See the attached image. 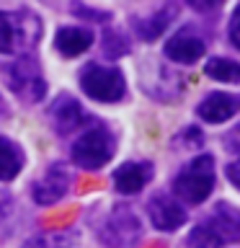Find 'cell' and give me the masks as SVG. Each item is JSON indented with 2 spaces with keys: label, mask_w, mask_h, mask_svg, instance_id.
<instances>
[{
  "label": "cell",
  "mask_w": 240,
  "mask_h": 248,
  "mask_svg": "<svg viewBox=\"0 0 240 248\" xmlns=\"http://www.w3.org/2000/svg\"><path fill=\"white\" fill-rule=\"evenodd\" d=\"M225 243H240V209L220 202L204 222L189 235L191 248H220Z\"/></svg>",
  "instance_id": "1"
},
{
  "label": "cell",
  "mask_w": 240,
  "mask_h": 248,
  "mask_svg": "<svg viewBox=\"0 0 240 248\" xmlns=\"http://www.w3.org/2000/svg\"><path fill=\"white\" fill-rule=\"evenodd\" d=\"M39 34L42 26L31 11H0V54L31 49Z\"/></svg>",
  "instance_id": "2"
},
{
  "label": "cell",
  "mask_w": 240,
  "mask_h": 248,
  "mask_svg": "<svg viewBox=\"0 0 240 248\" xmlns=\"http://www.w3.org/2000/svg\"><path fill=\"white\" fill-rule=\"evenodd\" d=\"M214 189V158L199 155L186 166L173 181V191L189 204H201Z\"/></svg>",
  "instance_id": "3"
},
{
  "label": "cell",
  "mask_w": 240,
  "mask_h": 248,
  "mask_svg": "<svg viewBox=\"0 0 240 248\" xmlns=\"http://www.w3.org/2000/svg\"><path fill=\"white\" fill-rule=\"evenodd\" d=\"M70 155H73L75 166H80L85 170H98V168H104L106 163L111 160V155H114V137L108 135L106 127L96 124V127L85 129L83 135L75 140Z\"/></svg>",
  "instance_id": "4"
},
{
  "label": "cell",
  "mask_w": 240,
  "mask_h": 248,
  "mask_svg": "<svg viewBox=\"0 0 240 248\" xmlns=\"http://www.w3.org/2000/svg\"><path fill=\"white\" fill-rule=\"evenodd\" d=\"M80 88H83V93L88 98L111 104V101H119L124 96L127 83H124L121 70L90 62V65H85L80 70Z\"/></svg>",
  "instance_id": "5"
},
{
  "label": "cell",
  "mask_w": 240,
  "mask_h": 248,
  "mask_svg": "<svg viewBox=\"0 0 240 248\" xmlns=\"http://www.w3.org/2000/svg\"><path fill=\"white\" fill-rule=\"evenodd\" d=\"M139 232H142V228H139V220L135 217V212H129L124 207H116L108 215L106 225L101 228V240L108 248H132L137 243Z\"/></svg>",
  "instance_id": "6"
},
{
  "label": "cell",
  "mask_w": 240,
  "mask_h": 248,
  "mask_svg": "<svg viewBox=\"0 0 240 248\" xmlns=\"http://www.w3.org/2000/svg\"><path fill=\"white\" fill-rule=\"evenodd\" d=\"M8 85H11L23 101H31V104L42 101L44 91H46L44 78H42V73H39L36 62L29 60V57L13 62V65L8 67Z\"/></svg>",
  "instance_id": "7"
},
{
  "label": "cell",
  "mask_w": 240,
  "mask_h": 248,
  "mask_svg": "<svg viewBox=\"0 0 240 248\" xmlns=\"http://www.w3.org/2000/svg\"><path fill=\"white\" fill-rule=\"evenodd\" d=\"M70 181H73L70 170L62 166V163H52V166L42 173V178L34 181V189H31L34 202L36 204H46V207L54 204V202H60L67 194Z\"/></svg>",
  "instance_id": "8"
},
{
  "label": "cell",
  "mask_w": 240,
  "mask_h": 248,
  "mask_svg": "<svg viewBox=\"0 0 240 248\" xmlns=\"http://www.w3.org/2000/svg\"><path fill=\"white\" fill-rule=\"evenodd\" d=\"M204 49H207L204 39H201L196 31H191L186 26V29H178L176 34L168 39L163 52H165L168 60L178 62V65H191V62L204 57Z\"/></svg>",
  "instance_id": "9"
},
{
  "label": "cell",
  "mask_w": 240,
  "mask_h": 248,
  "mask_svg": "<svg viewBox=\"0 0 240 248\" xmlns=\"http://www.w3.org/2000/svg\"><path fill=\"white\" fill-rule=\"evenodd\" d=\"M147 212H150V220L155 228L165 232H173L186 222V209L176 199H170L168 194H155L147 202Z\"/></svg>",
  "instance_id": "10"
},
{
  "label": "cell",
  "mask_w": 240,
  "mask_h": 248,
  "mask_svg": "<svg viewBox=\"0 0 240 248\" xmlns=\"http://www.w3.org/2000/svg\"><path fill=\"white\" fill-rule=\"evenodd\" d=\"M238 111H240V98L232 96V93H222V91L209 93V96L196 106V114H199L204 122H209V124L227 122V119H232Z\"/></svg>",
  "instance_id": "11"
},
{
  "label": "cell",
  "mask_w": 240,
  "mask_h": 248,
  "mask_svg": "<svg viewBox=\"0 0 240 248\" xmlns=\"http://www.w3.org/2000/svg\"><path fill=\"white\" fill-rule=\"evenodd\" d=\"M152 178V163H124L114 170V186L119 194H137Z\"/></svg>",
  "instance_id": "12"
},
{
  "label": "cell",
  "mask_w": 240,
  "mask_h": 248,
  "mask_svg": "<svg viewBox=\"0 0 240 248\" xmlns=\"http://www.w3.org/2000/svg\"><path fill=\"white\" fill-rule=\"evenodd\" d=\"M49 114H52L54 129H57L60 135H67V132L77 129L85 122V111L80 108V104H77L75 98H70V96H60L52 104Z\"/></svg>",
  "instance_id": "13"
},
{
  "label": "cell",
  "mask_w": 240,
  "mask_h": 248,
  "mask_svg": "<svg viewBox=\"0 0 240 248\" xmlns=\"http://www.w3.org/2000/svg\"><path fill=\"white\" fill-rule=\"evenodd\" d=\"M90 44H93V34L80 26H62L57 36H54V46L65 57H77V54L88 52Z\"/></svg>",
  "instance_id": "14"
},
{
  "label": "cell",
  "mask_w": 240,
  "mask_h": 248,
  "mask_svg": "<svg viewBox=\"0 0 240 248\" xmlns=\"http://www.w3.org/2000/svg\"><path fill=\"white\" fill-rule=\"evenodd\" d=\"M176 13V5H163L160 11H155L150 18H142V21H135V31L139 34V39H145V42H152V39H158L163 31L168 29L170 18H173Z\"/></svg>",
  "instance_id": "15"
},
{
  "label": "cell",
  "mask_w": 240,
  "mask_h": 248,
  "mask_svg": "<svg viewBox=\"0 0 240 248\" xmlns=\"http://www.w3.org/2000/svg\"><path fill=\"white\" fill-rule=\"evenodd\" d=\"M23 168L21 147L8 137H0V181H13Z\"/></svg>",
  "instance_id": "16"
},
{
  "label": "cell",
  "mask_w": 240,
  "mask_h": 248,
  "mask_svg": "<svg viewBox=\"0 0 240 248\" xmlns=\"http://www.w3.org/2000/svg\"><path fill=\"white\" fill-rule=\"evenodd\" d=\"M204 73L220 83H240V62L227 57H212L204 65Z\"/></svg>",
  "instance_id": "17"
},
{
  "label": "cell",
  "mask_w": 240,
  "mask_h": 248,
  "mask_svg": "<svg viewBox=\"0 0 240 248\" xmlns=\"http://www.w3.org/2000/svg\"><path fill=\"white\" fill-rule=\"evenodd\" d=\"M75 240V232H42V235L29 238L23 248H70Z\"/></svg>",
  "instance_id": "18"
},
{
  "label": "cell",
  "mask_w": 240,
  "mask_h": 248,
  "mask_svg": "<svg viewBox=\"0 0 240 248\" xmlns=\"http://www.w3.org/2000/svg\"><path fill=\"white\" fill-rule=\"evenodd\" d=\"M104 52L108 54V57L116 60V57H121V54L129 52V42L119 34V31L108 29V31H104Z\"/></svg>",
  "instance_id": "19"
},
{
  "label": "cell",
  "mask_w": 240,
  "mask_h": 248,
  "mask_svg": "<svg viewBox=\"0 0 240 248\" xmlns=\"http://www.w3.org/2000/svg\"><path fill=\"white\" fill-rule=\"evenodd\" d=\"M73 11L83 16V18H96V21H108V16H111L106 11H96V8H88V5H73Z\"/></svg>",
  "instance_id": "20"
},
{
  "label": "cell",
  "mask_w": 240,
  "mask_h": 248,
  "mask_svg": "<svg viewBox=\"0 0 240 248\" xmlns=\"http://www.w3.org/2000/svg\"><path fill=\"white\" fill-rule=\"evenodd\" d=\"M230 42L240 49V3L235 5V11H232V18H230Z\"/></svg>",
  "instance_id": "21"
},
{
  "label": "cell",
  "mask_w": 240,
  "mask_h": 248,
  "mask_svg": "<svg viewBox=\"0 0 240 248\" xmlns=\"http://www.w3.org/2000/svg\"><path fill=\"white\" fill-rule=\"evenodd\" d=\"M225 142H227L225 147H227L230 153H235V158H238V155H240V127H235V129H232L230 135L225 137Z\"/></svg>",
  "instance_id": "22"
},
{
  "label": "cell",
  "mask_w": 240,
  "mask_h": 248,
  "mask_svg": "<svg viewBox=\"0 0 240 248\" xmlns=\"http://www.w3.org/2000/svg\"><path fill=\"white\" fill-rule=\"evenodd\" d=\"M227 178L240 189V155H238L235 160H230V166H227Z\"/></svg>",
  "instance_id": "23"
}]
</instances>
